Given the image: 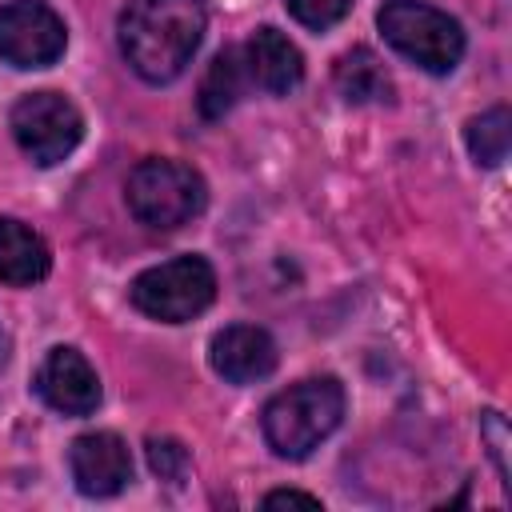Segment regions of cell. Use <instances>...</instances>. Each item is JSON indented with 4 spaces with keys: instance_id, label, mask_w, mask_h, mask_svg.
I'll return each mask as SVG.
<instances>
[{
    "instance_id": "1",
    "label": "cell",
    "mask_w": 512,
    "mask_h": 512,
    "mask_svg": "<svg viewBox=\"0 0 512 512\" xmlns=\"http://www.w3.org/2000/svg\"><path fill=\"white\" fill-rule=\"evenodd\" d=\"M204 36L200 0H128L120 12V52L148 84L176 80Z\"/></svg>"
},
{
    "instance_id": "2",
    "label": "cell",
    "mask_w": 512,
    "mask_h": 512,
    "mask_svg": "<svg viewBox=\"0 0 512 512\" xmlns=\"http://www.w3.org/2000/svg\"><path fill=\"white\" fill-rule=\"evenodd\" d=\"M344 420V388L332 376L300 380L268 400L264 408V440L284 460H304L320 440L336 432Z\"/></svg>"
},
{
    "instance_id": "3",
    "label": "cell",
    "mask_w": 512,
    "mask_h": 512,
    "mask_svg": "<svg viewBox=\"0 0 512 512\" xmlns=\"http://www.w3.org/2000/svg\"><path fill=\"white\" fill-rule=\"evenodd\" d=\"M376 24H380L384 40L400 56H408L412 64H420L424 72L444 76L464 56V32H460V24L448 12H440V8H432L424 0H384V8L376 12Z\"/></svg>"
},
{
    "instance_id": "4",
    "label": "cell",
    "mask_w": 512,
    "mask_h": 512,
    "mask_svg": "<svg viewBox=\"0 0 512 512\" xmlns=\"http://www.w3.org/2000/svg\"><path fill=\"white\" fill-rule=\"evenodd\" d=\"M128 208L140 224L172 232L180 224H188L192 216H200L208 188L204 176L180 160H140L128 172Z\"/></svg>"
},
{
    "instance_id": "5",
    "label": "cell",
    "mask_w": 512,
    "mask_h": 512,
    "mask_svg": "<svg viewBox=\"0 0 512 512\" xmlns=\"http://www.w3.org/2000/svg\"><path fill=\"white\" fill-rule=\"evenodd\" d=\"M132 304L164 324H184L200 316L216 296V272L204 256H176L140 272L128 288Z\"/></svg>"
},
{
    "instance_id": "6",
    "label": "cell",
    "mask_w": 512,
    "mask_h": 512,
    "mask_svg": "<svg viewBox=\"0 0 512 512\" xmlns=\"http://www.w3.org/2000/svg\"><path fill=\"white\" fill-rule=\"evenodd\" d=\"M12 136L32 164L48 168V164H60L80 144L84 120L76 104L64 100L60 92H28L12 108Z\"/></svg>"
},
{
    "instance_id": "7",
    "label": "cell",
    "mask_w": 512,
    "mask_h": 512,
    "mask_svg": "<svg viewBox=\"0 0 512 512\" xmlns=\"http://www.w3.org/2000/svg\"><path fill=\"white\" fill-rule=\"evenodd\" d=\"M68 28L44 0H8L0 8V60L12 68H48L64 56Z\"/></svg>"
},
{
    "instance_id": "8",
    "label": "cell",
    "mask_w": 512,
    "mask_h": 512,
    "mask_svg": "<svg viewBox=\"0 0 512 512\" xmlns=\"http://www.w3.org/2000/svg\"><path fill=\"white\" fill-rule=\"evenodd\" d=\"M36 396L64 416H88L100 404V380L76 348H52L36 368Z\"/></svg>"
},
{
    "instance_id": "9",
    "label": "cell",
    "mask_w": 512,
    "mask_h": 512,
    "mask_svg": "<svg viewBox=\"0 0 512 512\" xmlns=\"http://www.w3.org/2000/svg\"><path fill=\"white\" fill-rule=\"evenodd\" d=\"M68 468L84 496H116L132 480V456L116 432L76 436L72 452H68Z\"/></svg>"
},
{
    "instance_id": "10",
    "label": "cell",
    "mask_w": 512,
    "mask_h": 512,
    "mask_svg": "<svg viewBox=\"0 0 512 512\" xmlns=\"http://www.w3.org/2000/svg\"><path fill=\"white\" fill-rule=\"evenodd\" d=\"M208 360L228 384H256L276 368V340L256 324H228L212 336Z\"/></svg>"
},
{
    "instance_id": "11",
    "label": "cell",
    "mask_w": 512,
    "mask_h": 512,
    "mask_svg": "<svg viewBox=\"0 0 512 512\" xmlns=\"http://www.w3.org/2000/svg\"><path fill=\"white\" fill-rule=\"evenodd\" d=\"M244 68H248V80L260 84L264 92H292L300 80H304V60H300V48L276 32V28H256L252 40L244 44Z\"/></svg>"
},
{
    "instance_id": "12",
    "label": "cell",
    "mask_w": 512,
    "mask_h": 512,
    "mask_svg": "<svg viewBox=\"0 0 512 512\" xmlns=\"http://www.w3.org/2000/svg\"><path fill=\"white\" fill-rule=\"evenodd\" d=\"M48 264H52L48 244L32 228H24L20 220L0 216V280L28 288V284L48 276Z\"/></svg>"
},
{
    "instance_id": "13",
    "label": "cell",
    "mask_w": 512,
    "mask_h": 512,
    "mask_svg": "<svg viewBox=\"0 0 512 512\" xmlns=\"http://www.w3.org/2000/svg\"><path fill=\"white\" fill-rule=\"evenodd\" d=\"M336 88L348 104H388L392 100V80L384 72V64L376 60L372 48H352L336 60L332 68Z\"/></svg>"
},
{
    "instance_id": "14",
    "label": "cell",
    "mask_w": 512,
    "mask_h": 512,
    "mask_svg": "<svg viewBox=\"0 0 512 512\" xmlns=\"http://www.w3.org/2000/svg\"><path fill=\"white\" fill-rule=\"evenodd\" d=\"M244 80H248V68H244V52L240 48H224L212 56L204 80H200V92H196V108L204 120H220L224 112L236 108L240 92H244Z\"/></svg>"
},
{
    "instance_id": "15",
    "label": "cell",
    "mask_w": 512,
    "mask_h": 512,
    "mask_svg": "<svg viewBox=\"0 0 512 512\" xmlns=\"http://www.w3.org/2000/svg\"><path fill=\"white\" fill-rule=\"evenodd\" d=\"M464 140H468V152L476 164H484V168L504 164L508 148H512V112L504 104H496V108L472 116L464 128Z\"/></svg>"
},
{
    "instance_id": "16",
    "label": "cell",
    "mask_w": 512,
    "mask_h": 512,
    "mask_svg": "<svg viewBox=\"0 0 512 512\" xmlns=\"http://www.w3.org/2000/svg\"><path fill=\"white\" fill-rule=\"evenodd\" d=\"M352 8V0H288V12L304 24V28H332L336 20H344Z\"/></svg>"
},
{
    "instance_id": "17",
    "label": "cell",
    "mask_w": 512,
    "mask_h": 512,
    "mask_svg": "<svg viewBox=\"0 0 512 512\" xmlns=\"http://www.w3.org/2000/svg\"><path fill=\"white\" fill-rule=\"evenodd\" d=\"M148 460H152V472H160L164 480H180L188 452L176 440H148Z\"/></svg>"
},
{
    "instance_id": "18",
    "label": "cell",
    "mask_w": 512,
    "mask_h": 512,
    "mask_svg": "<svg viewBox=\"0 0 512 512\" xmlns=\"http://www.w3.org/2000/svg\"><path fill=\"white\" fill-rule=\"evenodd\" d=\"M280 504L320 508V496H308V492H296V488H284V492H268V496H264V508H280Z\"/></svg>"
},
{
    "instance_id": "19",
    "label": "cell",
    "mask_w": 512,
    "mask_h": 512,
    "mask_svg": "<svg viewBox=\"0 0 512 512\" xmlns=\"http://www.w3.org/2000/svg\"><path fill=\"white\" fill-rule=\"evenodd\" d=\"M8 360V336H4V328H0V364Z\"/></svg>"
}]
</instances>
